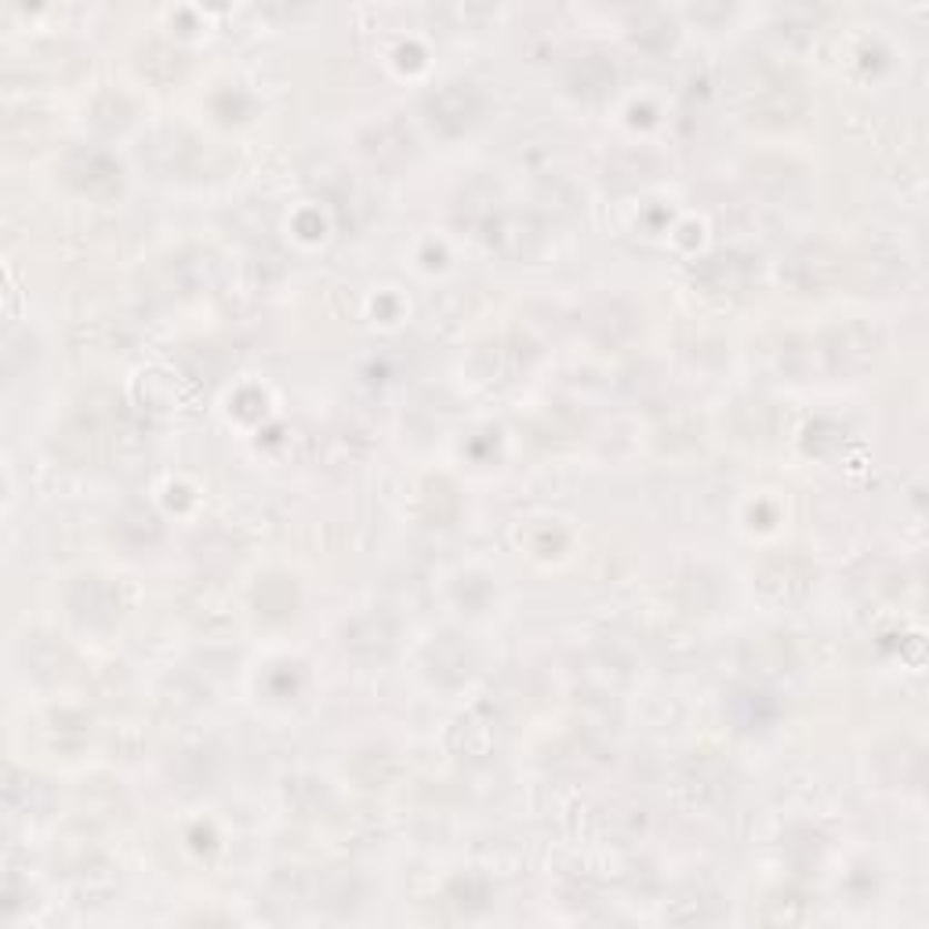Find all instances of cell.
I'll list each match as a JSON object with an SVG mask.
<instances>
[{"instance_id":"obj_22","label":"cell","mask_w":929,"mask_h":929,"mask_svg":"<svg viewBox=\"0 0 929 929\" xmlns=\"http://www.w3.org/2000/svg\"><path fill=\"white\" fill-rule=\"evenodd\" d=\"M422 508H425V519L433 523V527H447L457 516V494L447 479H433L422 494Z\"/></svg>"},{"instance_id":"obj_24","label":"cell","mask_w":929,"mask_h":929,"mask_svg":"<svg viewBox=\"0 0 929 929\" xmlns=\"http://www.w3.org/2000/svg\"><path fill=\"white\" fill-rule=\"evenodd\" d=\"M254 599H259V610L265 617H287L294 610V588L284 577H265L254 592Z\"/></svg>"},{"instance_id":"obj_5","label":"cell","mask_w":929,"mask_h":929,"mask_svg":"<svg viewBox=\"0 0 929 929\" xmlns=\"http://www.w3.org/2000/svg\"><path fill=\"white\" fill-rule=\"evenodd\" d=\"M62 171H65V182H70L77 193H88L95 200L120 193V182H124L120 179L117 160L99 150H88V145H77V150L65 153Z\"/></svg>"},{"instance_id":"obj_27","label":"cell","mask_w":929,"mask_h":929,"mask_svg":"<svg viewBox=\"0 0 929 929\" xmlns=\"http://www.w3.org/2000/svg\"><path fill=\"white\" fill-rule=\"evenodd\" d=\"M825 19V11L814 4H788L777 8V26L785 37H806L810 30H817V22Z\"/></svg>"},{"instance_id":"obj_8","label":"cell","mask_w":929,"mask_h":929,"mask_svg":"<svg viewBox=\"0 0 929 929\" xmlns=\"http://www.w3.org/2000/svg\"><path fill=\"white\" fill-rule=\"evenodd\" d=\"M396 646V625L385 614H360L356 622L345 625V650L363 657V662H378Z\"/></svg>"},{"instance_id":"obj_18","label":"cell","mask_w":929,"mask_h":929,"mask_svg":"<svg viewBox=\"0 0 929 929\" xmlns=\"http://www.w3.org/2000/svg\"><path fill=\"white\" fill-rule=\"evenodd\" d=\"M22 657H26V671H33L37 679H59L65 671V665H70V654H65L59 643H51L44 636L26 643Z\"/></svg>"},{"instance_id":"obj_30","label":"cell","mask_w":929,"mask_h":929,"mask_svg":"<svg viewBox=\"0 0 929 929\" xmlns=\"http://www.w3.org/2000/svg\"><path fill=\"white\" fill-rule=\"evenodd\" d=\"M694 19H730V4L719 8H694Z\"/></svg>"},{"instance_id":"obj_14","label":"cell","mask_w":929,"mask_h":929,"mask_svg":"<svg viewBox=\"0 0 929 929\" xmlns=\"http://www.w3.org/2000/svg\"><path fill=\"white\" fill-rule=\"evenodd\" d=\"M494 219H497V185H491L487 179H476L457 196V222L491 229Z\"/></svg>"},{"instance_id":"obj_2","label":"cell","mask_w":929,"mask_h":929,"mask_svg":"<svg viewBox=\"0 0 929 929\" xmlns=\"http://www.w3.org/2000/svg\"><path fill=\"white\" fill-rule=\"evenodd\" d=\"M820 353L831 374H860L875 363L879 353V334L868 323H839L820 339Z\"/></svg>"},{"instance_id":"obj_6","label":"cell","mask_w":929,"mask_h":929,"mask_svg":"<svg viewBox=\"0 0 929 929\" xmlns=\"http://www.w3.org/2000/svg\"><path fill=\"white\" fill-rule=\"evenodd\" d=\"M756 117L763 124L770 128H785V124H796V120L806 113V91L796 77H785L777 73L770 80H763V88L756 91Z\"/></svg>"},{"instance_id":"obj_20","label":"cell","mask_w":929,"mask_h":929,"mask_svg":"<svg viewBox=\"0 0 929 929\" xmlns=\"http://www.w3.org/2000/svg\"><path fill=\"white\" fill-rule=\"evenodd\" d=\"M196 153V142L193 139H185L182 131H164V134H156L153 145H150V160L156 168H164V171H190V160Z\"/></svg>"},{"instance_id":"obj_3","label":"cell","mask_w":929,"mask_h":929,"mask_svg":"<svg viewBox=\"0 0 929 929\" xmlns=\"http://www.w3.org/2000/svg\"><path fill=\"white\" fill-rule=\"evenodd\" d=\"M756 276H759L756 262L740 251L708 254V259H701L694 269L697 287L711 294V299H745L748 287L756 284Z\"/></svg>"},{"instance_id":"obj_17","label":"cell","mask_w":929,"mask_h":929,"mask_svg":"<svg viewBox=\"0 0 929 929\" xmlns=\"http://www.w3.org/2000/svg\"><path fill=\"white\" fill-rule=\"evenodd\" d=\"M632 37H636V44L646 51H665L671 48V40H676V22L671 16L657 8H643L636 19H632Z\"/></svg>"},{"instance_id":"obj_23","label":"cell","mask_w":929,"mask_h":929,"mask_svg":"<svg viewBox=\"0 0 929 929\" xmlns=\"http://www.w3.org/2000/svg\"><path fill=\"white\" fill-rule=\"evenodd\" d=\"M523 367V353L516 342H497L483 349V374L487 382H513V374Z\"/></svg>"},{"instance_id":"obj_13","label":"cell","mask_w":929,"mask_h":929,"mask_svg":"<svg viewBox=\"0 0 929 929\" xmlns=\"http://www.w3.org/2000/svg\"><path fill=\"white\" fill-rule=\"evenodd\" d=\"M686 788L697 799H723L730 791V766L716 756H697L686 763Z\"/></svg>"},{"instance_id":"obj_7","label":"cell","mask_w":929,"mask_h":929,"mask_svg":"<svg viewBox=\"0 0 929 929\" xmlns=\"http://www.w3.org/2000/svg\"><path fill=\"white\" fill-rule=\"evenodd\" d=\"M70 610L80 625L110 628L120 617V592L105 577H80L70 588Z\"/></svg>"},{"instance_id":"obj_10","label":"cell","mask_w":929,"mask_h":929,"mask_svg":"<svg viewBox=\"0 0 929 929\" xmlns=\"http://www.w3.org/2000/svg\"><path fill=\"white\" fill-rule=\"evenodd\" d=\"M537 240H542V225L523 211L497 214L491 222V244L502 254H508V259H527L537 248Z\"/></svg>"},{"instance_id":"obj_12","label":"cell","mask_w":929,"mask_h":929,"mask_svg":"<svg viewBox=\"0 0 929 929\" xmlns=\"http://www.w3.org/2000/svg\"><path fill=\"white\" fill-rule=\"evenodd\" d=\"M4 796H8L11 810H22V814H48L51 802H55V788H51L44 777L8 770Z\"/></svg>"},{"instance_id":"obj_19","label":"cell","mask_w":929,"mask_h":929,"mask_svg":"<svg viewBox=\"0 0 929 929\" xmlns=\"http://www.w3.org/2000/svg\"><path fill=\"white\" fill-rule=\"evenodd\" d=\"M411 145H414V134L411 128H403L400 120H385L382 128H374L371 131V139H367V153L371 156H378V160H403L411 153Z\"/></svg>"},{"instance_id":"obj_1","label":"cell","mask_w":929,"mask_h":929,"mask_svg":"<svg viewBox=\"0 0 929 929\" xmlns=\"http://www.w3.org/2000/svg\"><path fill=\"white\" fill-rule=\"evenodd\" d=\"M483 113V95L473 80H451L440 91L425 99V117L428 124L443 134H462L479 120Z\"/></svg>"},{"instance_id":"obj_28","label":"cell","mask_w":929,"mask_h":929,"mask_svg":"<svg viewBox=\"0 0 929 929\" xmlns=\"http://www.w3.org/2000/svg\"><path fill=\"white\" fill-rule=\"evenodd\" d=\"M22 349H33V339L26 331H11L8 342H4V371H8V378H16L22 367H30L33 353H22Z\"/></svg>"},{"instance_id":"obj_21","label":"cell","mask_w":929,"mask_h":929,"mask_svg":"<svg viewBox=\"0 0 929 929\" xmlns=\"http://www.w3.org/2000/svg\"><path fill=\"white\" fill-rule=\"evenodd\" d=\"M117 534L120 537H128L131 545H150L160 537V519L153 508H145V505H131L120 513L117 519Z\"/></svg>"},{"instance_id":"obj_4","label":"cell","mask_w":929,"mask_h":929,"mask_svg":"<svg viewBox=\"0 0 929 929\" xmlns=\"http://www.w3.org/2000/svg\"><path fill=\"white\" fill-rule=\"evenodd\" d=\"M842 273H846L842 254L835 251L831 244H820V240L817 244H802L785 265L788 284L806 291V294H820V291L835 287L842 280Z\"/></svg>"},{"instance_id":"obj_11","label":"cell","mask_w":929,"mask_h":929,"mask_svg":"<svg viewBox=\"0 0 929 929\" xmlns=\"http://www.w3.org/2000/svg\"><path fill=\"white\" fill-rule=\"evenodd\" d=\"M428 668H433V676L447 686H457L473 676V650L457 639V636H443L433 650H428Z\"/></svg>"},{"instance_id":"obj_25","label":"cell","mask_w":929,"mask_h":929,"mask_svg":"<svg viewBox=\"0 0 929 929\" xmlns=\"http://www.w3.org/2000/svg\"><path fill=\"white\" fill-rule=\"evenodd\" d=\"M185 55L171 44H150L142 51V73H150L153 80H174L182 73Z\"/></svg>"},{"instance_id":"obj_9","label":"cell","mask_w":929,"mask_h":929,"mask_svg":"<svg viewBox=\"0 0 929 929\" xmlns=\"http://www.w3.org/2000/svg\"><path fill=\"white\" fill-rule=\"evenodd\" d=\"M617 80V65L610 55H603V51H588V55H577L567 65V88L574 95L582 99H599L607 95Z\"/></svg>"},{"instance_id":"obj_29","label":"cell","mask_w":929,"mask_h":929,"mask_svg":"<svg viewBox=\"0 0 929 929\" xmlns=\"http://www.w3.org/2000/svg\"><path fill=\"white\" fill-rule=\"evenodd\" d=\"M476 723H479L476 716H468V719H462V723H457V726H462V730H468V734H476ZM491 740H494V734H491V730H483V745L468 748V756H483V751L491 748Z\"/></svg>"},{"instance_id":"obj_15","label":"cell","mask_w":929,"mask_h":929,"mask_svg":"<svg viewBox=\"0 0 929 929\" xmlns=\"http://www.w3.org/2000/svg\"><path fill=\"white\" fill-rule=\"evenodd\" d=\"M810 563L799 559V556H780L774 563H766L763 570V588H770L774 596H796V592H806L810 585Z\"/></svg>"},{"instance_id":"obj_16","label":"cell","mask_w":929,"mask_h":929,"mask_svg":"<svg viewBox=\"0 0 929 929\" xmlns=\"http://www.w3.org/2000/svg\"><path fill=\"white\" fill-rule=\"evenodd\" d=\"M900 273H905V265H900V254L886 251V248H875L868 254H860L857 262V284L860 287H893Z\"/></svg>"},{"instance_id":"obj_26","label":"cell","mask_w":929,"mask_h":929,"mask_svg":"<svg viewBox=\"0 0 929 929\" xmlns=\"http://www.w3.org/2000/svg\"><path fill=\"white\" fill-rule=\"evenodd\" d=\"M537 208H542L545 214H552V219H567V214L574 211L577 204V196L574 190L563 179H545L542 185H537Z\"/></svg>"}]
</instances>
